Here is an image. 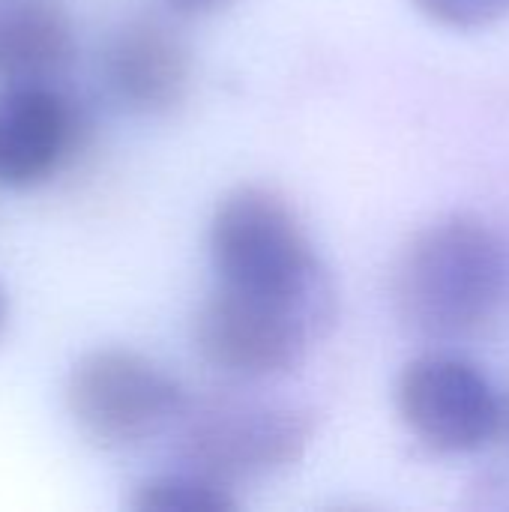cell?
Wrapping results in <instances>:
<instances>
[{"label":"cell","instance_id":"6da1fadb","mask_svg":"<svg viewBox=\"0 0 509 512\" xmlns=\"http://www.w3.org/2000/svg\"><path fill=\"white\" fill-rule=\"evenodd\" d=\"M507 297V258L495 231L468 213L420 228L393 273L399 318L420 336L459 339L486 327Z\"/></svg>","mask_w":509,"mask_h":512},{"label":"cell","instance_id":"7a4b0ae2","mask_svg":"<svg viewBox=\"0 0 509 512\" xmlns=\"http://www.w3.org/2000/svg\"><path fill=\"white\" fill-rule=\"evenodd\" d=\"M219 285L291 303L333 327L336 291L294 207L267 186L231 189L210 222Z\"/></svg>","mask_w":509,"mask_h":512},{"label":"cell","instance_id":"3957f363","mask_svg":"<svg viewBox=\"0 0 509 512\" xmlns=\"http://www.w3.org/2000/svg\"><path fill=\"white\" fill-rule=\"evenodd\" d=\"M63 402L75 429L102 450H132L165 432L186 408L180 384L129 348H96L78 357L66 375Z\"/></svg>","mask_w":509,"mask_h":512},{"label":"cell","instance_id":"277c9868","mask_svg":"<svg viewBox=\"0 0 509 512\" xmlns=\"http://www.w3.org/2000/svg\"><path fill=\"white\" fill-rule=\"evenodd\" d=\"M327 330L306 309L219 285L195 312L192 339L213 369L258 381L300 369Z\"/></svg>","mask_w":509,"mask_h":512},{"label":"cell","instance_id":"5b68a950","mask_svg":"<svg viewBox=\"0 0 509 512\" xmlns=\"http://www.w3.org/2000/svg\"><path fill=\"white\" fill-rule=\"evenodd\" d=\"M399 417L435 453L465 456L483 450L501 429L504 408L489 378L468 360L423 354L396 384Z\"/></svg>","mask_w":509,"mask_h":512},{"label":"cell","instance_id":"8992f818","mask_svg":"<svg viewBox=\"0 0 509 512\" xmlns=\"http://www.w3.org/2000/svg\"><path fill=\"white\" fill-rule=\"evenodd\" d=\"M315 438L309 411L288 405H219L192 417L183 453L192 471L225 486L297 465Z\"/></svg>","mask_w":509,"mask_h":512},{"label":"cell","instance_id":"52a82bcc","mask_svg":"<svg viewBox=\"0 0 509 512\" xmlns=\"http://www.w3.org/2000/svg\"><path fill=\"white\" fill-rule=\"evenodd\" d=\"M84 120L51 84L0 87V186L48 183L81 147Z\"/></svg>","mask_w":509,"mask_h":512},{"label":"cell","instance_id":"ba28073f","mask_svg":"<svg viewBox=\"0 0 509 512\" xmlns=\"http://www.w3.org/2000/svg\"><path fill=\"white\" fill-rule=\"evenodd\" d=\"M102 75L117 102L138 114L174 111L192 87L186 42L156 18L117 27L102 51Z\"/></svg>","mask_w":509,"mask_h":512},{"label":"cell","instance_id":"9c48e42d","mask_svg":"<svg viewBox=\"0 0 509 512\" xmlns=\"http://www.w3.org/2000/svg\"><path fill=\"white\" fill-rule=\"evenodd\" d=\"M75 60V27L51 0H0V84H51Z\"/></svg>","mask_w":509,"mask_h":512},{"label":"cell","instance_id":"30bf717a","mask_svg":"<svg viewBox=\"0 0 509 512\" xmlns=\"http://www.w3.org/2000/svg\"><path fill=\"white\" fill-rule=\"evenodd\" d=\"M129 507L138 512H237L240 501L231 495V486L198 474H156L132 489Z\"/></svg>","mask_w":509,"mask_h":512},{"label":"cell","instance_id":"8fae6325","mask_svg":"<svg viewBox=\"0 0 509 512\" xmlns=\"http://www.w3.org/2000/svg\"><path fill=\"white\" fill-rule=\"evenodd\" d=\"M414 6L435 24L456 30L492 27L509 18V0H414Z\"/></svg>","mask_w":509,"mask_h":512},{"label":"cell","instance_id":"7c38bea8","mask_svg":"<svg viewBox=\"0 0 509 512\" xmlns=\"http://www.w3.org/2000/svg\"><path fill=\"white\" fill-rule=\"evenodd\" d=\"M171 6L183 9V12H210V9H219L225 6L228 0H168Z\"/></svg>","mask_w":509,"mask_h":512},{"label":"cell","instance_id":"4fadbf2b","mask_svg":"<svg viewBox=\"0 0 509 512\" xmlns=\"http://www.w3.org/2000/svg\"><path fill=\"white\" fill-rule=\"evenodd\" d=\"M3 321H6V297L0 291V327H3Z\"/></svg>","mask_w":509,"mask_h":512}]
</instances>
